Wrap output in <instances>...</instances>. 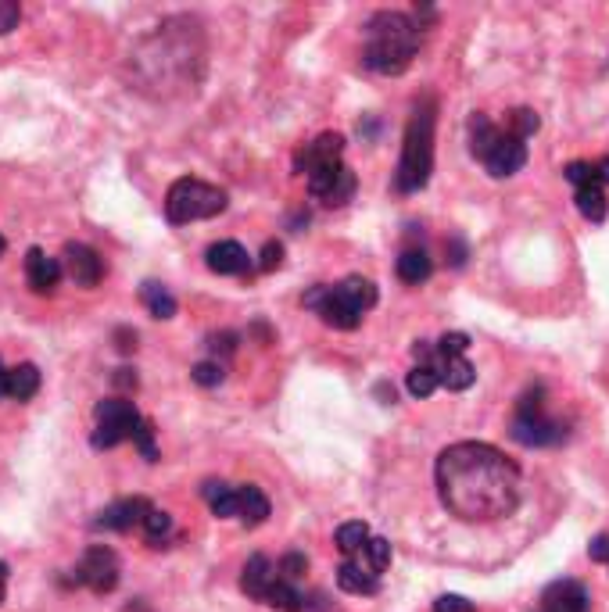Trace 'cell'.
Returning a JSON list of instances; mask_svg holds the SVG:
<instances>
[{"label": "cell", "instance_id": "7a4b0ae2", "mask_svg": "<svg viewBox=\"0 0 609 612\" xmlns=\"http://www.w3.org/2000/svg\"><path fill=\"white\" fill-rule=\"evenodd\" d=\"M420 51V29L402 11H377L366 22L362 61L380 76H402Z\"/></svg>", "mask_w": 609, "mask_h": 612}, {"label": "cell", "instance_id": "9c48e42d", "mask_svg": "<svg viewBox=\"0 0 609 612\" xmlns=\"http://www.w3.org/2000/svg\"><path fill=\"white\" fill-rule=\"evenodd\" d=\"M341 154H344V136L341 133H323L294 154V172L309 176V172L323 169V165H337L341 162Z\"/></svg>", "mask_w": 609, "mask_h": 612}, {"label": "cell", "instance_id": "8992f818", "mask_svg": "<svg viewBox=\"0 0 609 612\" xmlns=\"http://www.w3.org/2000/svg\"><path fill=\"white\" fill-rule=\"evenodd\" d=\"M94 419H97V430H94V448H115L122 441H133L140 426V412L133 401L126 398H108L94 408Z\"/></svg>", "mask_w": 609, "mask_h": 612}, {"label": "cell", "instance_id": "d6986e66", "mask_svg": "<svg viewBox=\"0 0 609 612\" xmlns=\"http://www.w3.org/2000/svg\"><path fill=\"white\" fill-rule=\"evenodd\" d=\"M316 315L323 319L326 326H334V330H355V326L362 323V315L355 312L352 305H344V301L337 298L334 287L326 290V298H323V305L316 308Z\"/></svg>", "mask_w": 609, "mask_h": 612}, {"label": "cell", "instance_id": "8d00e7d4", "mask_svg": "<svg viewBox=\"0 0 609 612\" xmlns=\"http://www.w3.org/2000/svg\"><path fill=\"white\" fill-rule=\"evenodd\" d=\"M567 179L574 183L577 190H581V187H595V183H599V176H595V165H588V162H570L567 165ZM599 187H602V183H599Z\"/></svg>", "mask_w": 609, "mask_h": 612}, {"label": "cell", "instance_id": "484cf974", "mask_svg": "<svg viewBox=\"0 0 609 612\" xmlns=\"http://www.w3.org/2000/svg\"><path fill=\"white\" fill-rule=\"evenodd\" d=\"M201 494L208 498V505H212L219 519H237V487L223 484V480H205Z\"/></svg>", "mask_w": 609, "mask_h": 612}, {"label": "cell", "instance_id": "ab89813d", "mask_svg": "<svg viewBox=\"0 0 609 612\" xmlns=\"http://www.w3.org/2000/svg\"><path fill=\"white\" fill-rule=\"evenodd\" d=\"M466 348H470V337H466V333H445V337L438 340L441 355H466Z\"/></svg>", "mask_w": 609, "mask_h": 612}, {"label": "cell", "instance_id": "7bdbcfd3", "mask_svg": "<svg viewBox=\"0 0 609 612\" xmlns=\"http://www.w3.org/2000/svg\"><path fill=\"white\" fill-rule=\"evenodd\" d=\"M588 555H592L595 562H609V534L595 537V541L588 544Z\"/></svg>", "mask_w": 609, "mask_h": 612}, {"label": "cell", "instance_id": "ee69618b", "mask_svg": "<svg viewBox=\"0 0 609 612\" xmlns=\"http://www.w3.org/2000/svg\"><path fill=\"white\" fill-rule=\"evenodd\" d=\"M115 383H119V387H137V376H129V369H119Z\"/></svg>", "mask_w": 609, "mask_h": 612}, {"label": "cell", "instance_id": "ffe728a7", "mask_svg": "<svg viewBox=\"0 0 609 612\" xmlns=\"http://www.w3.org/2000/svg\"><path fill=\"white\" fill-rule=\"evenodd\" d=\"M40 391V369L33 362H22V366L8 369V380H4V398H15V401H29L36 398Z\"/></svg>", "mask_w": 609, "mask_h": 612}, {"label": "cell", "instance_id": "7402d4cb", "mask_svg": "<svg viewBox=\"0 0 609 612\" xmlns=\"http://www.w3.org/2000/svg\"><path fill=\"white\" fill-rule=\"evenodd\" d=\"M334 290H337V298H341L344 305H352L359 315L377 305V287L369 280H362V276H348V280H341Z\"/></svg>", "mask_w": 609, "mask_h": 612}, {"label": "cell", "instance_id": "d6a6232c", "mask_svg": "<svg viewBox=\"0 0 609 612\" xmlns=\"http://www.w3.org/2000/svg\"><path fill=\"white\" fill-rule=\"evenodd\" d=\"M305 570H309V559H305L301 552H287L284 559L276 562V573H280V580H287V584L305 577Z\"/></svg>", "mask_w": 609, "mask_h": 612}, {"label": "cell", "instance_id": "5b68a950", "mask_svg": "<svg viewBox=\"0 0 609 612\" xmlns=\"http://www.w3.org/2000/svg\"><path fill=\"white\" fill-rule=\"evenodd\" d=\"M541 387L527 391L516 405V416H513V426H509V434H513L516 444H524V448H549V444H559L567 437V426L559 423V419L545 416V401H541Z\"/></svg>", "mask_w": 609, "mask_h": 612}, {"label": "cell", "instance_id": "4fadbf2b", "mask_svg": "<svg viewBox=\"0 0 609 612\" xmlns=\"http://www.w3.org/2000/svg\"><path fill=\"white\" fill-rule=\"evenodd\" d=\"M147 512H151V502L147 498H122V502L108 505L101 516L94 519L97 530H133L144 527Z\"/></svg>", "mask_w": 609, "mask_h": 612}, {"label": "cell", "instance_id": "4316f807", "mask_svg": "<svg viewBox=\"0 0 609 612\" xmlns=\"http://www.w3.org/2000/svg\"><path fill=\"white\" fill-rule=\"evenodd\" d=\"M276 577H280V573H276ZM262 605L280 609V612H301V609H305V595H301L294 584H287V580H276V584L269 587V595H266V602H262Z\"/></svg>", "mask_w": 609, "mask_h": 612}, {"label": "cell", "instance_id": "7dc6e473", "mask_svg": "<svg viewBox=\"0 0 609 612\" xmlns=\"http://www.w3.org/2000/svg\"><path fill=\"white\" fill-rule=\"evenodd\" d=\"M4 380H8V369L0 366V398H4Z\"/></svg>", "mask_w": 609, "mask_h": 612}, {"label": "cell", "instance_id": "ba28073f", "mask_svg": "<svg viewBox=\"0 0 609 612\" xmlns=\"http://www.w3.org/2000/svg\"><path fill=\"white\" fill-rule=\"evenodd\" d=\"M355 187H359V183H355V172L344 162L323 165V169L309 172V194L316 197V201L330 204V208H341V204L352 201Z\"/></svg>", "mask_w": 609, "mask_h": 612}, {"label": "cell", "instance_id": "f35d334b", "mask_svg": "<svg viewBox=\"0 0 609 612\" xmlns=\"http://www.w3.org/2000/svg\"><path fill=\"white\" fill-rule=\"evenodd\" d=\"M18 22H22V8H18L15 0H0V36L18 29Z\"/></svg>", "mask_w": 609, "mask_h": 612}, {"label": "cell", "instance_id": "bcb514c9", "mask_svg": "<svg viewBox=\"0 0 609 612\" xmlns=\"http://www.w3.org/2000/svg\"><path fill=\"white\" fill-rule=\"evenodd\" d=\"M4 595H8V566L0 562V602H4Z\"/></svg>", "mask_w": 609, "mask_h": 612}, {"label": "cell", "instance_id": "74e56055", "mask_svg": "<svg viewBox=\"0 0 609 612\" xmlns=\"http://www.w3.org/2000/svg\"><path fill=\"white\" fill-rule=\"evenodd\" d=\"M280 265H284V244H280V240H269V244L262 247V255H258V269L276 272Z\"/></svg>", "mask_w": 609, "mask_h": 612}, {"label": "cell", "instance_id": "f6af8a7d", "mask_svg": "<svg viewBox=\"0 0 609 612\" xmlns=\"http://www.w3.org/2000/svg\"><path fill=\"white\" fill-rule=\"evenodd\" d=\"M595 176H599V183H609V158L595 162Z\"/></svg>", "mask_w": 609, "mask_h": 612}, {"label": "cell", "instance_id": "4dcf8cb0", "mask_svg": "<svg viewBox=\"0 0 609 612\" xmlns=\"http://www.w3.org/2000/svg\"><path fill=\"white\" fill-rule=\"evenodd\" d=\"M405 387H409L412 398H430V394L441 387V376H438V369H434V366H412Z\"/></svg>", "mask_w": 609, "mask_h": 612}, {"label": "cell", "instance_id": "44dd1931", "mask_svg": "<svg viewBox=\"0 0 609 612\" xmlns=\"http://www.w3.org/2000/svg\"><path fill=\"white\" fill-rule=\"evenodd\" d=\"M337 584H341V591H348V595H377L380 591V577H373V573H366L362 566H355L352 559H344L341 566H337Z\"/></svg>", "mask_w": 609, "mask_h": 612}, {"label": "cell", "instance_id": "52a82bcc", "mask_svg": "<svg viewBox=\"0 0 609 612\" xmlns=\"http://www.w3.org/2000/svg\"><path fill=\"white\" fill-rule=\"evenodd\" d=\"M119 555L112 552V548H104V544H94L90 552L83 555V562L76 566V584L90 587L94 595H108V591H115V584H119Z\"/></svg>", "mask_w": 609, "mask_h": 612}, {"label": "cell", "instance_id": "d4e9b609", "mask_svg": "<svg viewBox=\"0 0 609 612\" xmlns=\"http://www.w3.org/2000/svg\"><path fill=\"white\" fill-rule=\"evenodd\" d=\"M352 562L355 566H362L366 573H373V577H380V573L391 566V541H384V537H369L366 548L352 555Z\"/></svg>", "mask_w": 609, "mask_h": 612}, {"label": "cell", "instance_id": "5bb4252c", "mask_svg": "<svg viewBox=\"0 0 609 612\" xmlns=\"http://www.w3.org/2000/svg\"><path fill=\"white\" fill-rule=\"evenodd\" d=\"M205 262H208V269L219 272V276H244V272L251 269L248 251H244L237 240H219V244H212Z\"/></svg>", "mask_w": 609, "mask_h": 612}, {"label": "cell", "instance_id": "277c9868", "mask_svg": "<svg viewBox=\"0 0 609 612\" xmlns=\"http://www.w3.org/2000/svg\"><path fill=\"white\" fill-rule=\"evenodd\" d=\"M226 190L212 187V183H201V179H176L165 194V215H169L172 226H187V222H198V219H215V215L226 212Z\"/></svg>", "mask_w": 609, "mask_h": 612}, {"label": "cell", "instance_id": "b9f144b4", "mask_svg": "<svg viewBox=\"0 0 609 612\" xmlns=\"http://www.w3.org/2000/svg\"><path fill=\"white\" fill-rule=\"evenodd\" d=\"M208 348H212L215 355H219V351H223V355H233V351H237V337H233V333H215V337L208 340Z\"/></svg>", "mask_w": 609, "mask_h": 612}, {"label": "cell", "instance_id": "8fae6325", "mask_svg": "<svg viewBox=\"0 0 609 612\" xmlns=\"http://www.w3.org/2000/svg\"><path fill=\"white\" fill-rule=\"evenodd\" d=\"M524 165H527V144L524 140H516V136H509V133L498 136V144L491 147L488 158H484V169H488L495 179L516 176Z\"/></svg>", "mask_w": 609, "mask_h": 612}, {"label": "cell", "instance_id": "e575fe53", "mask_svg": "<svg viewBox=\"0 0 609 612\" xmlns=\"http://www.w3.org/2000/svg\"><path fill=\"white\" fill-rule=\"evenodd\" d=\"M133 444H137V451L144 455L147 462L158 459V448H155V426H151V419H140L137 434H133Z\"/></svg>", "mask_w": 609, "mask_h": 612}, {"label": "cell", "instance_id": "603a6c76", "mask_svg": "<svg viewBox=\"0 0 609 612\" xmlns=\"http://www.w3.org/2000/svg\"><path fill=\"white\" fill-rule=\"evenodd\" d=\"M430 272H434V265H430L427 251L423 247H405L402 258H398V280L409 283V287H420V283L430 280Z\"/></svg>", "mask_w": 609, "mask_h": 612}, {"label": "cell", "instance_id": "30bf717a", "mask_svg": "<svg viewBox=\"0 0 609 612\" xmlns=\"http://www.w3.org/2000/svg\"><path fill=\"white\" fill-rule=\"evenodd\" d=\"M61 269L69 272L79 287H97V283H101V276H104V258L97 255L94 247H86V244H65Z\"/></svg>", "mask_w": 609, "mask_h": 612}, {"label": "cell", "instance_id": "7c38bea8", "mask_svg": "<svg viewBox=\"0 0 609 612\" xmlns=\"http://www.w3.org/2000/svg\"><path fill=\"white\" fill-rule=\"evenodd\" d=\"M588 605H592V598H588L584 584H577L570 577L552 580L545 587V595H541V609L545 612H588Z\"/></svg>", "mask_w": 609, "mask_h": 612}, {"label": "cell", "instance_id": "6da1fadb", "mask_svg": "<svg viewBox=\"0 0 609 612\" xmlns=\"http://www.w3.org/2000/svg\"><path fill=\"white\" fill-rule=\"evenodd\" d=\"M441 505L463 523H491L520 505L524 476L513 459L484 441H459L438 455Z\"/></svg>", "mask_w": 609, "mask_h": 612}, {"label": "cell", "instance_id": "cb8c5ba5", "mask_svg": "<svg viewBox=\"0 0 609 612\" xmlns=\"http://www.w3.org/2000/svg\"><path fill=\"white\" fill-rule=\"evenodd\" d=\"M498 126L488 119V115H481V111H473L470 115V154L477 158V162H484L488 158V151L498 144Z\"/></svg>", "mask_w": 609, "mask_h": 612}, {"label": "cell", "instance_id": "e0dca14e", "mask_svg": "<svg viewBox=\"0 0 609 612\" xmlns=\"http://www.w3.org/2000/svg\"><path fill=\"white\" fill-rule=\"evenodd\" d=\"M276 566L266 559V555H251L248 562H244V573H241V587H244V595L255 598V602H266L269 595V587L276 584Z\"/></svg>", "mask_w": 609, "mask_h": 612}, {"label": "cell", "instance_id": "f546056e", "mask_svg": "<svg viewBox=\"0 0 609 612\" xmlns=\"http://www.w3.org/2000/svg\"><path fill=\"white\" fill-rule=\"evenodd\" d=\"M574 201H577V212H581L588 222H602V219H606L609 204H606V194H602L599 183H595V187H581L574 194Z\"/></svg>", "mask_w": 609, "mask_h": 612}, {"label": "cell", "instance_id": "60d3db41", "mask_svg": "<svg viewBox=\"0 0 609 612\" xmlns=\"http://www.w3.org/2000/svg\"><path fill=\"white\" fill-rule=\"evenodd\" d=\"M434 612H473V602L463 595H441L434 602Z\"/></svg>", "mask_w": 609, "mask_h": 612}, {"label": "cell", "instance_id": "3957f363", "mask_svg": "<svg viewBox=\"0 0 609 612\" xmlns=\"http://www.w3.org/2000/svg\"><path fill=\"white\" fill-rule=\"evenodd\" d=\"M434 126H438V104L423 97L412 108V119L405 126V144H402V162H398L395 187L402 194H416L427 187L430 172H434Z\"/></svg>", "mask_w": 609, "mask_h": 612}, {"label": "cell", "instance_id": "83f0119b", "mask_svg": "<svg viewBox=\"0 0 609 612\" xmlns=\"http://www.w3.org/2000/svg\"><path fill=\"white\" fill-rule=\"evenodd\" d=\"M140 301H144L147 312L155 315V319H172L176 315V298H172L162 283H144L140 287Z\"/></svg>", "mask_w": 609, "mask_h": 612}, {"label": "cell", "instance_id": "836d02e7", "mask_svg": "<svg viewBox=\"0 0 609 612\" xmlns=\"http://www.w3.org/2000/svg\"><path fill=\"white\" fill-rule=\"evenodd\" d=\"M140 530L147 534V541H155V544H158V541H162V537L172 530V516H169V512H162V509H151V512H147L144 527H140Z\"/></svg>", "mask_w": 609, "mask_h": 612}, {"label": "cell", "instance_id": "ac0fdd59", "mask_svg": "<svg viewBox=\"0 0 609 612\" xmlns=\"http://www.w3.org/2000/svg\"><path fill=\"white\" fill-rule=\"evenodd\" d=\"M237 519H241L244 527H262L269 519V498L258 487L244 484L237 487Z\"/></svg>", "mask_w": 609, "mask_h": 612}, {"label": "cell", "instance_id": "9a60e30c", "mask_svg": "<svg viewBox=\"0 0 609 612\" xmlns=\"http://www.w3.org/2000/svg\"><path fill=\"white\" fill-rule=\"evenodd\" d=\"M61 262L51 255H43L40 247H29V255H26V280L29 287L36 290V294H54V287H58L61 280Z\"/></svg>", "mask_w": 609, "mask_h": 612}, {"label": "cell", "instance_id": "c3c4849f", "mask_svg": "<svg viewBox=\"0 0 609 612\" xmlns=\"http://www.w3.org/2000/svg\"><path fill=\"white\" fill-rule=\"evenodd\" d=\"M4 251H8V244H4V237H0V255H4Z\"/></svg>", "mask_w": 609, "mask_h": 612}, {"label": "cell", "instance_id": "2e32d148", "mask_svg": "<svg viewBox=\"0 0 609 612\" xmlns=\"http://www.w3.org/2000/svg\"><path fill=\"white\" fill-rule=\"evenodd\" d=\"M438 348V344H434ZM430 366L438 369L441 376V387H448V391H466V387H473V380H477V369L470 366V358L466 355H434V362Z\"/></svg>", "mask_w": 609, "mask_h": 612}, {"label": "cell", "instance_id": "f1b7e54d", "mask_svg": "<svg viewBox=\"0 0 609 612\" xmlns=\"http://www.w3.org/2000/svg\"><path fill=\"white\" fill-rule=\"evenodd\" d=\"M369 527L362 523V519H352V523H341L337 527V534H334V541H337V548L344 552V559H352L355 552H362L366 548V541H369Z\"/></svg>", "mask_w": 609, "mask_h": 612}, {"label": "cell", "instance_id": "d590c367", "mask_svg": "<svg viewBox=\"0 0 609 612\" xmlns=\"http://www.w3.org/2000/svg\"><path fill=\"white\" fill-rule=\"evenodd\" d=\"M190 376H194L198 387H219L226 380V369L219 362H198V366L190 369Z\"/></svg>", "mask_w": 609, "mask_h": 612}, {"label": "cell", "instance_id": "1f68e13d", "mask_svg": "<svg viewBox=\"0 0 609 612\" xmlns=\"http://www.w3.org/2000/svg\"><path fill=\"white\" fill-rule=\"evenodd\" d=\"M538 129H541V119L531 108H516L513 115H509V136H516V140H527V136H534Z\"/></svg>", "mask_w": 609, "mask_h": 612}]
</instances>
